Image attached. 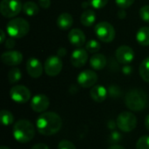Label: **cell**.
I'll list each match as a JSON object with an SVG mask.
<instances>
[{
  "instance_id": "277c9868",
  "label": "cell",
  "mask_w": 149,
  "mask_h": 149,
  "mask_svg": "<svg viewBox=\"0 0 149 149\" xmlns=\"http://www.w3.org/2000/svg\"><path fill=\"white\" fill-rule=\"evenodd\" d=\"M6 31L10 37L14 38H21L29 32L30 24L24 18L17 17L8 22L6 25Z\"/></svg>"
},
{
  "instance_id": "74e56055",
  "label": "cell",
  "mask_w": 149,
  "mask_h": 149,
  "mask_svg": "<svg viewBox=\"0 0 149 149\" xmlns=\"http://www.w3.org/2000/svg\"><path fill=\"white\" fill-rule=\"evenodd\" d=\"M132 67L131 66H129V65H126V66H124L123 67V72L125 73V74H127V75H128V74H130L131 72H132Z\"/></svg>"
},
{
  "instance_id": "d6a6232c",
  "label": "cell",
  "mask_w": 149,
  "mask_h": 149,
  "mask_svg": "<svg viewBox=\"0 0 149 149\" xmlns=\"http://www.w3.org/2000/svg\"><path fill=\"white\" fill-rule=\"evenodd\" d=\"M115 3L120 9H127L134 3V0H115Z\"/></svg>"
},
{
  "instance_id": "f546056e",
  "label": "cell",
  "mask_w": 149,
  "mask_h": 149,
  "mask_svg": "<svg viewBox=\"0 0 149 149\" xmlns=\"http://www.w3.org/2000/svg\"><path fill=\"white\" fill-rule=\"evenodd\" d=\"M140 17L143 21L149 23V5H145L141 8Z\"/></svg>"
},
{
  "instance_id": "4fadbf2b",
  "label": "cell",
  "mask_w": 149,
  "mask_h": 149,
  "mask_svg": "<svg viewBox=\"0 0 149 149\" xmlns=\"http://www.w3.org/2000/svg\"><path fill=\"white\" fill-rule=\"evenodd\" d=\"M2 62L7 65H17L23 61V54L17 51H8L2 54Z\"/></svg>"
},
{
  "instance_id": "ac0fdd59",
  "label": "cell",
  "mask_w": 149,
  "mask_h": 149,
  "mask_svg": "<svg viewBox=\"0 0 149 149\" xmlns=\"http://www.w3.org/2000/svg\"><path fill=\"white\" fill-rule=\"evenodd\" d=\"M73 24V18L71 14L67 12L61 13L57 18V25L60 30H68Z\"/></svg>"
},
{
  "instance_id": "7bdbcfd3",
  "label": "cell",
  "mask_w": 149,
  "mask_h": 149,
  "mask_svg": "<svg viewBox=\"0 0 149 149\" xmlns=\"http://www.w3.org/2000/svg\"><path fill=\"white\" fill-rule=\"evenodd\" d=\"M145 127H147V129L149 131V114L145 119Z\"/></svg>"
},
{
  "instance_id": "484cf974",
  "label": "cell",
  "mask_w": 149,
  "mask_h": 149,
  "mask_svg": "<svg viewBox=\"0 0 149 149\" xmlns=\"http://www.w3.org/2000/svg\"><path fill=\"white\" fill-rule=\"evenodd\" d=\"M86 50L88 52L91 53H96L100 50V44L95 40V39H91L86 44Z\"/></svg>"
},
{
  "instance_id": "8992f818",
  "label": "cell",
  "mask_w": 149,
  "mask_h": 149,
  "mask_svg": "<svg viewBox=\"0 0 149 149\" xmlns=\"http://www.w3.org/2000/svg\"><path fill=\"white\" fill-rule=\"evenodd\" d=\"M116 125L121 131L128 133L135 129L137 126V118L133 113L123 112L117 117Z\"/></svg>"
},
{
  "instance_id": "e0dca14e",
  "label": "cell",
  "mask_w": 149,
  "mask_h": 149,
  "mask_svg": "<svg viewBox=\"0 0 149 149\" xmlns=\"http://www.w3.org/2000/svg\"><path fill=\"white\" fill-rule=\"evenodd\" d=\"M107 94H108V91L103 86H100V85L93 86V88L90 91L91 98L94 101L99 102V103L103 102L107 99Z\"/></svg>"
},
{
  "instance_id": "d590c367",
  "label": "cell",
  "mask_w": 149,
  "mask_h": 149,
  "mask_svg": "<svg viewBox=\"0 0 149 149\" xmlns=\"http://www.w3.org/2000/svg\"><path fill=\"white\" fill-rule=\"evenodd\" d=\"M58 57H65L66 54H67V51H66V49L65 48H64V47H61V48H59L58 50Z\"/></svg>"
},
{
  "instance_id": "4dcf8cb0",
  "label": "cell",
  "mask_w": 149,
  "mask_h": 149,
  "mask_svg": "<svg viewBox=\"0 0 149 149\" xmlns=\"http://www.w3.org/2000/svg\"><path fill=\"white\" fill-rule=\"evenodd\" d=\"M58 149H76V147L72 142L67 140H63L58 143Z\"/></svg>"
},
{
  "instance_id": "7402d4cb",
  "label": "cell",
  "mask_w": 149,
  "mask_h": 149,
  "mask_svg": "<svg viewBox=\"0 0 149 149\" xmlns=\"http://www.w3.org/2000/svg\"><path fill=\"white\" fill-rule=\"evenodd\" d=\"M23 10L25 15H27L29 17H33V16H36L37 14H38L39 8L36 3H34L32 1H28L23 4Z\"/></svg>"
},
{
  "instance_id": "52a82bcc",
  "label": "cell",
  "mask_w": 149,
  "mask_h": 149,
  "mask_svg": "<svg viewBox=\"0 0 149 149\" xmlns=\"http://www.w3.org/2000/svg\"><path fill=\"white\" fill-rule=\"evenodd\" d=\"M22 9L23 5L20 0H2L0 3L1 14L8 18L17 16Z\"/></svg>"
},
{
  "instance_id": "d6986e66",
  "label": "cell",
  "mask_w": 149,
  "mask_h": 149,
  "mask_svg": "<svg viewBox=\"0 0 149 149\" xmlns=\"http://www.w3.org/2000/svg\"><path fill=\"white\" fill-rule=\"evenodd\" d=\"M107 65V58L103 54L97 53L91 57L90 58V65L94 70H102Z\"/></svg>"
},
{
  "instance_id": "8fae6325",
  "label": "cell",
  "mask_w": 149,
  "mask_h": 149,
  "mask_svg": "<svg viewBox=\"0 0 149 149\" xmlns=\"http://www.w3.org/2000/svg\"><path fill=\"white\" fill-rule=\"evenodd\" d=\"M115 57L119 63L123 65H128L134 58V52L128 45H121L116 50Z\"/></svg>"
},
{
  "instance_id": "2e32d148",
  "label": "cell",
  "mask_w": 149,
  "mask_h": 149,
  "mask_svg": "<svg viewBox=\"0 0 149 149\" xmlns=\"http://www.w3.org/2000/svg\"><path fill=\"white\" fill-rule=\"evenodd\" d=\"M68 39L70 43L77 47H81L86 43L85 33L80 29H72L68 34Z\"/></svg>"
},
{
  "instance_id": "9a60e30c",
  "label": "cell",
  "mask_w": 149,
  "mask_h": 149,
  "mask_svg": "<svg viewBox=\"0 0 149 149\" xmlns=\"http://www.w3.org/2000/svg\"><path fill=\"white\" fill-rule=\"evenodd\" d=\"M88 60L87 51L82 48L76 49L71 55V63L74 67H82Z\"/></svg>"
},
{
  "instance_id": "5b68a950",
  "label": "cell",
  "mask_w": 149,
  "mask_h": 149,
  "mask_svg": "<svg viewBox=\"0 0 149 149\" xmlns=\"http://www.w3.org/2000/svg\"><path fill=\"white\" fill-rule=\"evenodd\" d=\"M94 31L98 38L105 43L112 42L115 38V30L113 26L108 22L102 21L96 24Z\"/></svg>"
},
{
  "instance_id": "b9f144b4",
  "label": "cell",
  "mask_w": 149,
  "mask_h": 149,
  "mask_svg": "<svg viewBox=\"0 0 149 149\" xmlns=\"http://www.w3.org/2000/svg\"><path fill=\"white\" fill-rule=\"evenodd\" d=\"M0 36H1V43H4L5 41V33L3 30H0Z\"/></svg>"
},
{
  "instance_id": "f1b7e54d",
  "label": "cell",
  "mask_w": 149,
  "mask_h": 149,
  "mask_svg": "<svg viewBox=\"0 0 149 149\" xmlns=\"http://www.w3.org/2000/svg\"><path fill=\"white\" fill-rule=\"evenodd\" d=\"M108 94L112 98H118L121 95V90L117 86H111L108 89Z\"/></svg>"
},
{
  "instance_id": "603a6c76",
  "label": "cell",
  "mask_w": 149,
  "mask_h": 149,
  "mask_svg": "<svg viewBox=\"0 0 149 149\" xmlns=\"http://www.w3.org/2000/svg\"><path fill=\"white\" fill-rule=\"evenodd\" d=\"M140 75L142 79L149 83V57L146 58L140 65Z\"/></svg>"
},
{
  "instance_id": "8d00e7d4",
  "label": "cell",
  "mask_w": 149,
  "mask_h": 149,
  "mask_svg": "<svg viewBox=\"0 0 149 149\" xmlns=\"http://www.w3.org/2000/svg\"><path fill=\"white\" fill-rule=\"evenodd\" d=\"M31 149H50L49 148V147L48 146H46L45 144H44V143H38V144H36V145H34Z\"/></svg>"
},
{
  "instance_id": "4316f807",
  "label": "cell",
  "mask_w": 149,
  "mask_h": 149,
  "mask_svg": "<svg viewBox=\"0 0 149 149\" xmlns=\"http://www.w3.org/2000/svg\"><path fill=\"white\" fill-rule=\"evenodd\" d=\"M136 149H149V135L141 136L137 141Z\"/></svg>"
},
{
  "instance_id": "cb8c5ba5",
  "label": "cell",
  "mask_w": 149,
  "mask_h": 149,
  "mask_svg": "<svg viewBox=\"0 0 149 149\" xmlns=\"http://www.w3.org/2000/svg\"><path fill=\"white\" fill-rule=\"evenodd\" d=\"M22 78V72L18 68H12L8 72V80L10 84L18 82Z\"/></svg>"
},
{
  "instance_id": "5bb4252c",
  "label": "cell",
  "mask_w": 149,
  "mask_h": 149,
  "mask_svg": "<svg viewBox=\"0 0 149 149\" xmlns=\"http://www.w3.org/2000/svg\"><path fill=\"white\" fill-rule=\"evenodd\" d=\"M26 71L31 78H39L43 73V66L41 62L36 58H30L26 63Z\"/></svg>"
},
{
  "instance_id": "d4e9b609",
  "label": "cell",
  "mask_w": 149,
  "mask_h": 149,
  "mask_svg": "<svg viewBox=\"0 0 149 149\" xmlns=\"http://www.w3.org/2000/svg\"><path fill=\"white\" fill-rule=\"evenodd\" d=\"M0 116H1L2 123L4 126H10L14 121L13 114L10 111H8V110H2L1 113H0Z\"/></svg>"
},
{
  "instance_id": "836d02e7",
  "label": "cell",
  "mask_w": 149,
  "mask_h": 149,
  "mask_svg": "<svg viewBox=\"0 0 149 149\" xmlns=\"http://www.w3.org/2000/svg\"><path fill=\"white\" fill-rule=\"evenodd\" d=\"M15 45H16L15 40H14L11 37H10V38H7V39L4 41V46H5V48H7V49H12Z\"/></svg>"
},
{
  "instance_id": "e575fe53",
  "label": "cell",
  "mask_w": 149,
  "mask_h": 149,
  "mask_svg": "<svg viewBox=\"0 0 149 149\" xmlns=\"http://www.w3.org/2000/svg\"><path fill=\"white\" fill-rule=\"evenodd\" d=\"M40 7L44 9H47L51 5V0H38Z\"/></svg>"
},
{
  "instance_id": "f35d334b",
  "label": "cell",
  "mask_w": 149,
  "mask_h": 149,
  "mask_svg": "<svg viewBox=\"0 0 149 149\" xmlns=\"http://www.w3.org/2000/svg\"><path fill=\"white\" fill-rule=\"evenodd\" d=\"M126 16H127V14H126V11L124 10V9H121V10L118 12V17H119L120 18H124V17H126Z\"/></svg>"
},
{
  "instance_id": "7c38bea8",
  "label": "cell",
  "mask_w": 149,
  "mask_h": 149,
  "mask_svg": "<svg viewBox=\"0 0 149 149\" xmlns=\"http://www.w3.org/2000/svg\"><path fill=\"white\" fill-rule=\"evenodd\" d=\"M50 106V100L45 94L35 95L31 101V107L36 113H43L47 110Z\"/></svg>"
},
{
  "instance_id": "83f0119b",
  "label": "cell",
  "mask_w": 149,
  "mask_h": 149,
  "mask_svg": "<svg viewBox=\"0 0 149 149\" xmlns=\"http://www.w3.org/2000/svg\"><path fill=\"white\" fill-rule=\"evenodd\" d=\"M108 3V0H89V3L94 9H102Z\"/></svg>"
},
{
  "instance_id": "1f68e13d",
  "label": "cell",
  "mask_w": 149,
  "mask_h": 149,
  "mask_svg": "<svg viewBox=\"0 0 149 149\" xmlns=\"http://www.w3.org/2000/svg\"><path fill=\"white\" fill-rule=\"evenodd\" d=\"M121 134L117 132V131H113L111 133L110 136H109V141L113 144H117L118 142H120L121 141Z\"/></svg>"
},
{
  "instance_id": "7a4b0ae2",
  "label": "cell",
  "mask_w": 149,
  "mask_h": 149,
  "mask_svg": "<svg viewBox=\"0 0 149 149\" xmlns=\"http://www.w3.org/2000/svg\"><path fill=\"white\" fill-rule=\"evenodd\" d=\"M13 136L19 143H27L31 141L35 135V127L32 123L27 120H20L14 124Z\"/></svg>"
},
{
  "instance_id": "6da1fadb",
  "label": "cell",
  "mask_w": 149,
  "mask_h": 149,
  "mask_svg": "<svg viewBox=\"0 0 149 149\" xmlns=\"http://www.w3.org/2000/svg\"><path fill=\"white\" fill-rule=\"evenodd\" d=\"M62 127V120L59 115L53 112L43 113L37 120L36 127L39 134L50 136L57 134Z\"/></svg>"
},
{
  "instance_id": "ffe728a7",
  "label": "cell",
  "mask_w": 149,
  "mask_h": 149,
  "mask_svg": "<svg viewBox=\"0 0 149 149\" xmlns=\"http://www.w3.org/2000/svg\"><path fill=\"white\" fill-rule=\"evenodd\" d=\"M80 21H81V24L86 27H90L92 26L95 21H96V15H95V12L92 10H85L81 17H80Z\"/></svg>"
},
{
  "instance_id": "ab89813d",
  "label": "cell",
  "mask_w": 149,
  "mask_h": 149,
  "mask_svg": "<svg viewBox=\"0 0 149 149\" xmlns=\"http://www.w3.org/2000/svg\"><path fill=\"white\" fill-rule=\"evenodd\" d=\"M107 149H126L124 147L120 146V145H118V144H113L112 145L111 147H109Z\"/></svg>"
},
{
  "instance_id": "3957f363",
  "label": "cell",
  "mask_w": 149,
  "mask_h": 149,
  "mask_svg": "<svg viewBox=\"0 0 149 149\" xmlns=\"http://www.w3.org/2000/svg\"><path fill=\"white\" fill-rule=\"evenodd\" d=\"M148 97L141 89H131L125 96V104L132 111L140 112L145 109Z\"/></svg>"
},
{
  "instance_id": "44dd1931",
  "label": "cell",
  "mask_w": 149,
  "mask_h": 149,
  "mask_svg": "<svg viewBox=\"0 0 149 149\" xmlns=\"http://www.w3.org/2000/svg\"><path fill=\"white\" fill-rule=\"evenodd\" d=\"M137 42L142 46L149 45V27H141L136 34Z\"/></svg>"
},
{
  "instance_id": "ba28073f",
  "label": "cell",
  "mask_w": 149,
  "mask_h": 149,
  "mask_svg": "<svg viewBox=\"0 0 149 149\" xmlns=\"http://www.w3.org/2000/svg\"><path fill=\"white\" fill-rule=\"evenodd\" d=\"M63 67V63L60 57L56 55H52L48 57L45 62V72L48 76L54 77L60 73Z\"/></svg>"
},
{
  "instance_id": "60d3db41",
  "label": "cell",
  "mask_w": 149,
  "mask_h": 149,
  "mask_svg": "<svg viewBox=\"0 0 149 149\" xmlns=\"http://www.w3.org/2000/svg\"><path fill=\"white\" fill-rule=\"evenodd\" d=\"M107 126H108L109 129H114V128H115V127H116L115 122H114L113 120H110V121L107 123Z\"/></svg>"
},
{
  "instance_id": "9c48e42d",
  "label": "cell",
  "mask_w": 149,
  "mask_h": 149,
  "mask_svg": "<svg viewBox=\"0 0 149 149\" xmlns=\"http://www.w3.org/2000/svg\"><path fill=\"white\" fill-rule=\"evenodd\" d=\"M10 95L11 100L17 103H26L31 98V92L26 86L17 85L10 89Z\"/></svg>"
},
{
  "instance_id": "30bf717a",
  "label": "cell",
  "mask_w": 149,
  "mask_h": 149,
  "mask_svg": "<svg viewBox=\"0 0 149 149\" xmlns=\"http://www.w3.org/2000/svg\"><path fill=\"white\" fill-rule=\"evenodd\" d=\"M77 81L80 86L84 88H89L95 86L98 81V75L92 70H86L79 74Z\"/></svg>"
},
{
  "instance_id": "ee69618b",
  "label": "cell",
  "mask_w": 149,
  "mask_h": 149,
  "mask_svg": "<svg viewBox=\"0 0 149 149\" xmlns=\"http://www.w3.org/2000/svg\"><path fill=\"white\" fill-rule=\"evenodd\" d=\"M0 149H10L9 148H7V147H4V146H3V147H1Z\"/></svg>"
}]
</instances>
